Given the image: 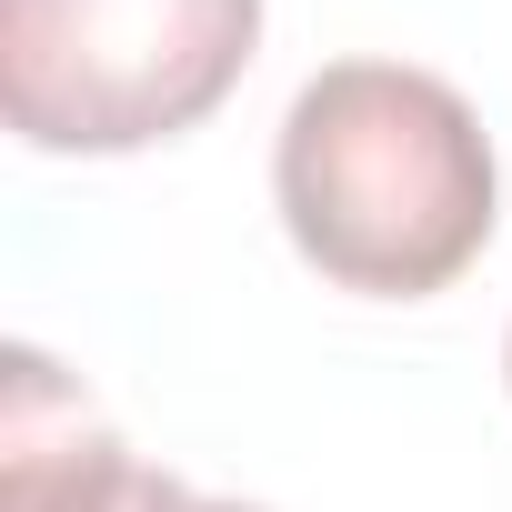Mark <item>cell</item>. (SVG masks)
Returning <instances> with one entry per match:
<instances>
[{
	"label": "cell",
	"mask_w": 512,
	"mask_h": 512,
	"mask_svg": "<svg viewBox=\"0 0 512 512\" xmlns=\"http://www.w3.org/2000/svg\"><path fill=\"white\" fill-rule=\"evenodd\" d=\"M251 51L262 0H0V121L31 151L121 161L201 131Z\"/></svg>",
	"instance_id": "cell-2"
},
{
	"label": "cell",
	"mask_w": 512,
	"mask_h": 512,
	"mask_svg": "<svg viewBox=\"0 0 512 512\" xmlns=\"http://www.w3.org/2000/svg\"><path fill=\"white\" fill-rule=\"evenodd\" d=\"M131 512H262V502H221V492H191L171 472H141V502Z\"/></svg>",
	"instance_id": "cell-4"
},
{
	"label": "cell",
	"mask_w": 512,
	"mask_h": 512,
	"mask_svg": "<svg viewBox=\"0 0 512 512\" xmlns=\"http://www.w3.org/2000/svg\"><path fill=\"white\" fill-rule=\"evenodd\" d=\"M141 462L51 352L0 362V512H131Z\"/></svg>",
	"instance_id": "cell-3"
},
{
	"label": "cell",
	"mask_w": 512,
	"mask_h": 512,
	"mask_svg": "<svg viewBox=\"0 0 512 512\" xmlns=\"http://www.w3.org/2000/svg\"><path fill=\"white\" fill-rule=\"evenodd\" d=\"M272 201L292 251L372 302L452 292L502 211L482 111L412 61H332L292 91L272 141Z\"/></svg>",
	"instance_id": "cell-1"
},
{
	"label": "cell",
	"mask_w": 512,
	"mask_h": 512,
	"mask_svg": "<svg viewBox=\"0 0 512 512\" xmlns=\"http://www.w3.org/2000/svg\"><path fill=\"white\" fill-rule=\"evenodd\" d=\"M502 372H512V342H502Z\"/></svg>",
	"instance_id": "cell-5"
}]
</instances>
